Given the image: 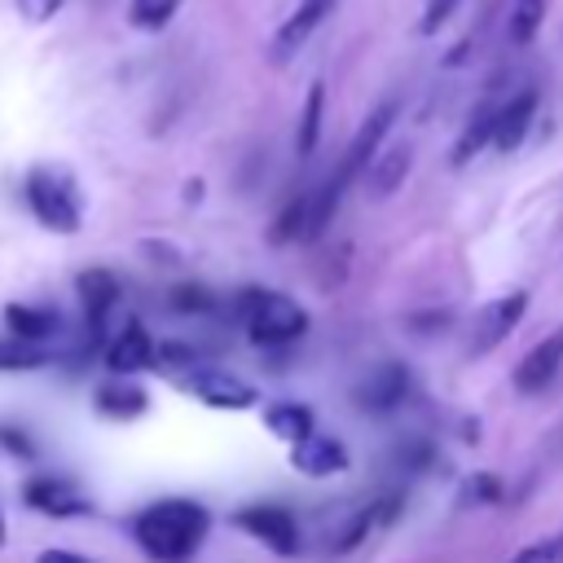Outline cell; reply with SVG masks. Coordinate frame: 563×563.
I'll return each mask as SVG.
<instances>
[{"label": "cell", "mask_w": 563, "mask_h": 563, "mask_svg": "<svg viewBox=\"0 0 563 563\" xmlns=\"http://www.w3.org/2000/svg\"><path fill=\"white\" fill-rule=\"evenodd\" d=\"M79 299H84V312H88L92 334H101L106 317H110L114 303H119V282H114V273H110V268H84V273H79Z\"/></svg>", "instance_id": "obj_16"}, {"label": "cell", "mask_w": 563, "mask_h": 563, "mask_svg": "<svg viewBox=\"0 0 563 563\" xmlns=\"http://www.w3.org/2000/svg\"><path fill=\"white\" fill-rule=\"evenodd\" d=\"M308 211H312V194L290 198V202L277 211V220L268 224V242H273V246H290V242L308 238Z\"/></svg>", "instance_id": "obj_21"}, {"label": "cell", "mask_w": 563, "mask_h": 563, "mask_svg": "<svg viewBox=\"0 0 563 563\" xmlns=\"http://www.w3.org/2000/svg\"><path fill=\"white\" fill-rule=\"evenodd\" d=\"M537 106H541V97H537L532 88H523V92H515L506 106H497L493 145H497L501 154H510V150L523 145V136H528V128H532V119H537Z\"/></svg>", "instance_id": "obj_13"}, {"label": "cell", "mask_w": 563, "mask_h": 563, "mask_svg": "<svg viewBox=\"0 0 563 563\" xmlns=\"http://www.w3.org/2000/svg\"><path fill=\"white\" fill-rule=\"evenodd\" d=\"M176 9H180V0H132L128 4V22L136 31H163L176 18Z\"/></svg>", "instance_id": "obj_25"}, {"label": "cell", "mask_w": 563, "mask_h": 563, "mask_svg": "<svg viewBox=\"0 0 563 563\" xmlns=\"http://www.w3.org/2000/svg\"><path fill=\"white\" fill-rule=\"evenodd\" d=\"M22 194H26V207L31 216L53 229V233H79L84 224V202H79V189L66 172L57 167H31L26 180H22Z\"/></svg>", "instance_id": "obj_3"}, {"label": "cell", "mask_w": 563, "mask_h": 563, "mask_svg": "<svg viewBox=\"0 0 563 563\" xmlns=\"http://www.w3.org/2000/svg\"><path fill=\"white\" fill-rule=\"evenodd\" d=\"M510 563H563V532L550 537V541H537V545H523Z\"/></svg>", "instance_id": "obj_27"}, {"label": "cell", "mask_w": 563, "mask_h": 563, "mask_svg": "<svg viewBox=\"0 0 563 563\" xmlns=\"http://www.w3.org/2000/svg\"><path fill=\"white\" fill-rule=\"evenodd\" d=\"M207 523H211L207 506H198L189 497H167V501H154L150 510H141L136 523H132V532H136V541H141V550L150 559H158V563H185L202 545Z\"/></svg>", "instance_id": "obj_1"}, {"label": "cell", "mask_w": 563, "mask_h": 563, "mask_svg": "<svg viewBox=\"0 0 563 563\" xmlns=\"http://www.w3.org/2000/svg\"><path fill=\"white\" fill-rule=\"evenodd\" d=\"M172 303L185 308V312H207V308H211V295H207L202 286H176V290H172Z\"/></svg>", "instance_id": "obj_30"}, {"label": "cell", "mask_w": 563, "mask_h": 563, "mask_svg": "<svg viewBox=\"0 0 563 563\" xmlns=\"http://www.w3.org/2000/svg\"><path fill=\"white\" fill-rule=\"evenodd\" d=\"M264 422H268V431L282 435L286 444H295V440H303V435L317 431L312 409H308V405H295V400H273V405L264 409Z\"/></svg>", "instance_id": "obj_19"}, {"label": "cell", "mask_w": 563, "mask_h": 563, "mask_svg": "<svg viewBox=\"0 0 563 563\" xmlns=\"http://www.w3.org/2000/svg\"><path fill=\"white\" fill-rule=\"evenodd\" d=\"M92 409L101 418H110V422H132V418H141L150 409V396L136 383H101L92 391Z\"/></svg>", "instance_id": "obj_17"}, {"label": "cell", "mask_w": 563, "mask_h": 563, "mask_svg": "<svg viewBox=\"0 0 563 563\" xmlns=\"http://www.w3.org/2000/svg\"><path fill=\"white\" fill-rule=\"evenodd\" d=\"M26 506H35V510H44V515H88V510H92V501H88L75 484L53 479V475L26 484Z\"/></svg>", "instance_id": "obj_15"}, {"label": "cell", "mask_w": 563, "mask_h": 563, "mask_svg": "<svg viewBox=\"0 0 563 563\" xmlns=\"http://www.w3.org/2000/svg\"><path fill=\"white\" fill-rule=\"evenodd\" d=\"M405 396H409V369H405L400 361L378 365V369L356 387V405L369 409V413H391V409L405 405Z\"/></svg>", "instance_id": "obj_11"}, {"label": "cell", "mask_w": 563, "mask_h": 563, "mask_svg": "<svg viewBox=\"0 0 563 563\" xmlns=\"http://www.w3.org/2000/svg\"><path fill=\"white\" fill-rule=\"evenodd\" d=\"M233 523H238L246 537L264 541L273 554H295V550H299V523H295V515H290L286 506L255 501V506H242V510L233 515Z\"/></svg>", "instance_id": "obj_5"}, {"label": "cell", "mask_w": 563, "mask_h": 563, "mask_svg": "<svg viewBox=\"0 0 563 563\" xmlns=\"http://www.w3.org/2000/svg\"><path fill=\"white\" fill-rule=\"evenodd\" d=\"M158 365H167V369H198V356L185 343H158Z\"/></svg>", "instance_id": "obj_29"}, {"label": "cell", "mask_w": 563, "mask_h": 563, "mask_svg": "<svg viewBox=\"0 0 563 563\" xmlns=\"http://www.w3.org/2000/svg\"><path fill=\"white\" fill-rule=\"evenodd\" d=\"M53 352H44V343H31V339H4L0 343V369H40L48 365Z\"/></svg>", "instance_id": "obj_24"}, {"label": "cell", "mask_w": 563, "mask_h": 563, "mask_svg": "<svg viewBox=\"0 0 563 563\" xmlns=\"http://www.w3.org/2000/svg\"><path fill=\"white\" fill-rule=\"evenodd\" d=\"M462 493H466V501H479V506H493V501H501V493H506V484H501L497 475H488V471H479V475H471V479L462 484Z\"/></svg>", "instance_id": "obj_26"}, {"label": "cell", "mask_w": 563, "mask_h": 563, "mask_svg": "<svg viewBox=\"0 0 563 563\" xmlns=\"http://www.w3.org/2000/svg\"><path fill=\"white\" fill-rule=\"evenodd\" d=\"M290 466H295L299 475L325 479V475L347 471V449H343L334 435L312 431V435H303V440H295V444H290Z\"/></svg>", "instance_id": "obj_12"}, {"label": "cell", "mask_w": 563, "mask_h": 563, "mask_svg": "<svg viewBox=\"0 0 563 563\" xmlns=\"http://www.w3.org/2000/svg\"><path fill=\"white\" fill-rule=\"evenodd\" d=\"M396 114H400V106L387 97V101H378L369 114H365V123L356 128V136L347 141V150H343V163H339V176L343 180H356L365 167H369V158L383 150V141H387V132H391V123H396Z\"/></svg>", "instance_id": "obj_6"}, {"label": "cell", "mask_w": 563, "mask_h": 563, "mask_svg": "<svg viewBox=\"0 0 563 563\" xmlns=\"http://www.w3.org/2000/svg\"><path fill=\"white\" fill-rule=\"evenodd\" d=\"M493 128H497V106H493V101L475 106V114L466 119V128H462V136H457V145H453V167L471 163L484 145H493Z\"/></svg>", "instance_id": "obj_18"}, {"label": "cell", "mask_w": 563, "mask_h": 563, "mask_svg": "<svg viewBox=\"0 0 563 563\" xmlns=\"http://www.w3.org/2000/svg\"><path fill=\"white\" fill-rule=\"evenodd\" d=\"M4 321L18 339H31V343H44L57 330V312H44L31 303H4Z\"/></svg>", "instance_id": "obj_22"}, {"label": "cell", "mask_w": 563, "mask_h": 563, "mask_svg": "<svg viewBox=\"0 0 563 563\" xmlns=\"http://www.w3.org/2000/svg\"><path fill=\"white\" fill-rule=\"evenodd\" d=\"M528 312V290H510V295H497L488 299L475 321H471V334H466V356H488L493 347H501L510 339V330L523 321Z\"/></svg>", "instance_id": "obj_4"}, {"label": "cell", "mask_w": 563, "mask_h": 563, "mask_svg": "<svg viewBox=\"0 0 563 563\" xmlns=\"http://www.w3.org/2000/svg\"><path fill=\"white\" fill-rule=\"evenodd\" d=\"M409 167H413V145L378 150V154L369 158V167L361 172V176H365V194H369V198H391V194L405 185Z\"/></svg>", "instance_id": "obj_14"}, {"label": "cell", "mask_w": 563, "mask_h": 563, "mask_svg": "<svg viewBox=\"0 0 563 563\" xmlns=\"http://www.w3.org/2000/svg\"><path fill=\"white\" fill-rule=\"evenodd\" d=\"M334 9H339V0H299V4L282 18V26H277V35H273V44H268L273 62H277V66H282V62H290V57L312 40V31H317Z\"/></svg>", "instance_id": "obj_7"}, {"label": "cell", "mask_w": 563, "mask_h": 563, "mask_svg": "<svg viewBox=\"0 0 563 563\" xmlns=\"http://www.w3.org/2000/svg\"><path fill=\"white\" fill-rule=\"evenodd\" d=\"M321 114H325V84L312 79L308 84V97H303V110H299V128H295V150L308 158L321 141Z\"/></svg>", "instance_id": "obj_20"}, {"label": "cell", "mask_w": 563, "mask_h": 563, "mask_svg": "<svg viewBox=\"0 0 563 563\" xmlns=\"http://www.w3.org/2000/svg\"><path fill=\"white\" fill-rule=\"evenodd\" d=\"M0 444H4V449H13V453H22V457H35L31 440H26L22 431H13V427H0Z\"/></svg>", "instance_id": "obj_32"}, {"label": "cell", "mask_w": 563, "mask_h": 563, "mask_svg": "<svg viewBox=\"0 0 563 563\" xmlns=\"http://www.w3.org/2000/svg\"><path fill=\"white\" fill-rule=\"evenodd\" d=\"M185 387L198 396V400H207L211 409H251L260 396H255V387H246L242 378H229V374H220V369H189L185 374Z\"/></svg>", "instance_id": "obj_9"}, {"label": "cell", "mask_w": 563, "mask_h": 563, "mask_svg": "<svg viewBox=\"0 0 563 563\" xmlns=\"http://www.w3.org/2000/svg\"><path fill=\"white\" fill-rule=\"evenodd\" d=\"M457 4L462 0H427V9H422V22H418V31L422 35H435L453 13H457Z\"/></svg>", "instance_id": "obj_28"}, {"label": "cell", "mask_w": 563, "mask_h": 563, "mask_svg": "<svg viewBox=\"0 0 563 563\" xmlns=\"http://www.w3.org/2000/svg\"><path fill=\"white\" fill-rule=\"evenodd\" d=\"M35 563H92L88 554H75V550H40Z\"/></svg>", "instance_id": "obj_33"}, {"label": "cell", "mask_w": 563, "mask_h": 563, "mask_svg": "<svg viewBox=\"0 0 563 563\" xmlns=\"http://www.w3.org/2000/svg\"><path fill=\"white\" fill-rule=\"evenodd\" d=\"M18 4V13L26 18V22H48L66 0H13Z\"/></svg>", "instance_id": "obj_31"}, {"label": "cell", "mask_w": 563, "mask_h": 563, "mask_svg": "<svg viewBox=\"0 0 563 563\" xmlns=\"http://www.w3.org/2000/svg\"><path fill=\"white\" fill-rule=\"evenodd\" d=\"M541 18H545V0H515L510 4V18H506V40L515 48L532 44L537 31H541Z\"/></svg>", "instance_id": "obj_23"}, {"label": "cell", "mask_w": 563, "mask_h": 563, "mask_svg": "<svg viewBox=\"0 0 563 563\" xmlns=\"http://www.w3.org/2000/svg\"><path fill=\"white\" fill-rule=\"evenodd\" d=\"M4 537H9V532H4V515H0V545H4Z\"/></svg>", "instance_id": "obj_34"}, {"label": "cell", "mask_w": 563, "mask_h": 563, "mask_svg": "<svg viewBox=\"0 0 563 563\" xmlns=\"http://www.w3.org/2000/svg\"><path fill=\"white\" fill-rule=\"evenodd\" d=\"M106 365H110L114 374H136V369L158 365V343L150 339V330H145L136 317H132V321H123V330L110 339Z\"/></svg>", "instance_id": "obj_10"}, {"label": "cell", "mask_w": 563, "mask_h": 563, "mask_svg": "<svg viewBox=\"0 0 563 563\" xmlns=\"http://www.w3.org/2000/svg\"><path fill=\"white\" fill-rule=\"evenodd\" d=\"M559 369H563V325L550 330L545 339H537V343L523 352V361L515 365V391L537 396V391H545V387L559 378Z\"/></svg>", "instance_id": "obj_8"}, {"label": "cell", "mask_w": 563, "mask_h": 563, "mask_svg": "<svg viewBox=\"0 0 563 563\" xmlns=\"http://www.w3.org/2000/svg\"><path fill=\"white\" fill-rule=\"evenodd\" d=\"M238 317H242L251 343H260V347H290L308 330V312L295 299H286L277 290H260V286L238 290Z\"/></svg>", "instance_id": "obj_2"}]
</instances>
